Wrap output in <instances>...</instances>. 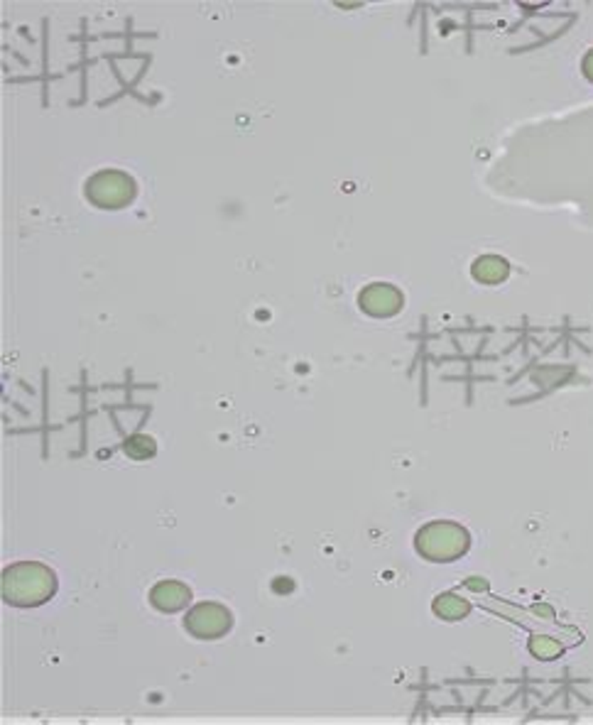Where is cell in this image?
<instances>
[{
    "instance_id": "8992f818",
    "label": "cell",
    "mask_w": 593,
    "mask_h": 725,
    "mask_svg": "<svg viewBox=\"0 0 593 725\" xmlns=\"http://www.w3.org/2000/svg\"><path fill=\"white\" fill-rule=\"evenodd\" d=\"M192 593L184 583L179 581H160L150 590V600L153 606L162 613H179L182 607L187 606Z\"/></svg>"
},
{
    "instance_id": "5b68a950",
    "label": "cell",
    "mask_w": 593,
    "mask_h": 725,
    "mask_svg": "<svg viewBox=\"0 0 593 725\" xmlns=\"http://www.w3.org/2000/svg\"><path fill=\"white\" fill-rule=\"evenodd\" d=\"M358 304L365 314L378 316V319H388L402 309V292L392 285H385V282H375L358 295Z\"/></svg>"
},
{
    "instance_id": "9c48e42d",
    "label": "cell",
    "mask_w": 593,
    "mask_h": 725,
    "mask_svg": "<svg viewBox=\"0 0 593 725\" xmlns=\"http://www.w3.org/2000/svg\"><path fill=\"white\" fill-rule=\"evenodd\" d=\"M123 451H126L130 458H136V461H145V458H153L157 447H155L153 437H147V434H136V437L127 438Z\"/></svg>"
},
{
    "instance_id": "52a82bcc",
    "label": "cell",
    "mask_w": 593,
    "mask_h": 725,
    "mask_svg": "<svg viewBox=\"0 0 593 725\" xmlns=\"http://www.w3.org/2000/svg\"><path fill=\"white\" fill-rule=\"evenodd\" d=\"M508 262L503 260V258H498V255H484V258H478V260L474 262V268H471V275H474L478 282H484V285H498V282H503V279L508 278Z\"/></svg>"
},
{
    "instance_id": "3957f363",
    "label": "cell",
    "mask_w": 593,
    "mask_h": 725,
    "mask_svg": "<svg viewBox=\"0 0 593 725\" xmlns=\"http://www.w3.org/2000/svg\"><path fill=\"white\" fill-rule=\"evenodd\" d=\"M86 196L99 209H123L136 199V182L126 172L103 169L86 182Z\"/></svg>"
},
{
    "instance_id": "7a4b0ae2",
    "label": "cell",
    "mask_w": 593,
    "mask_h": 725,
    "mask_svg": "<svg viewBox=\"0 0 593 725\" xmlns=\"http://www.w3.org/2000/svg\"><path fill=\"white\" fill-rule=\"evenodd\" d=\"M468 532L457 523H429L417 532V551L429 561H454L468 549Z\"/></svg>"
},
{
    "instance_id": "6da1fadb",
    "label": "cell",
    "mask_w": 593,
    "mask_h": 725,
    "mask_svg": "<svg viewBox=\"0 0 593 725\" xmlns=\"http://www.w3.org/2000/svg\"><path fill=\"white\" fill-rule=\"evenodd\" d=\"M54 590H57L54 571L40 561H20L3 571V600L10 606H42L54 596Z\"/></svg>"
},
{
    "instance_id": "ba28073f",
    "label": "cell",
    "mask_w": 593,
    "mask_h": 725,
    "mask_svg": "<svg viewBox=\"0 0 593 725\" xmlns=\"http://www.w3.org/2000/svg\"><path fill=\"white\" fill-rule=\"evenodd\" d=\"M468 610H471V606H468L466 600L449 596V593L434 600V613L444 617V620H461V617L468 616Z\"/></svg>"
},
{
    "instance_id": "30bf717a",
    "label": "cell",
    "mask_w": 593,
    "mask_h": 725,
    "mask_svg": "<svg viewBox=\"0 0 593 725\" xmlns=\"http://www.w3.org/2000/svg\"><path fill=\"white\" fill-rule=\"evenodd\" d=\"M532 652L537 654V657L542 659H550L554 652H560V647L554 645V642H547V640H534L532 642Z\"/></svg>"
},
{
    "instance_id": "277c9868",
    "label": "cell",
    "mask_w": 593,
    "mask_h": 725,
    "mask_svg": "<svg viewBox=\"0 0 593 725\" xmlns=\"http://www.w3.org/2000/svg\"><path fill=\"white\" fill-rule=\"evenodd\" d=\"M231 613L229 607H223L221 603H199L187 613L184 625L187 630L199 640H216L231 630Z\"/></svg>"
},
{
    "instance_id": "8fae6325",
    "label": "cell",
    "mask_w": 593,
    "mask_h": 725,
    "mask_svg": "<svg viewBox=\"0 0 593 725\" xmlns=\"http://www.w3.org/2000/svg\"><path fill=\"white\" fill-rule=\"evenodd\" d=\"M584 74H586V79H588V81L593 84V50L584 57Z\"/></svg>"
}]
</instances>
